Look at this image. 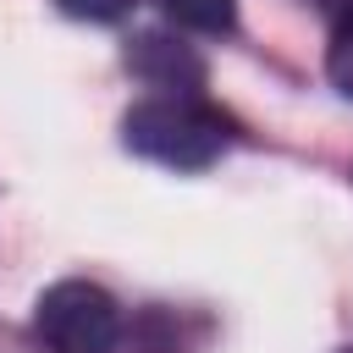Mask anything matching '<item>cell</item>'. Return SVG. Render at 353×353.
Listing matches in <instances>:
<instances>
[{
    "label": "cell",
    "mask_w": 353,
    "mask_h": 353,
    "mask_svg": "<svg viewBox=\"0 0 353 353\" xmlns=\"http://www.w3.org/2000/svg\"><path fill=\"white\" fill-rule=\"evenodd\" d=\"M176 28H193V33H232L237 28V6L232 0H154Z\"/></svg>",
    "instance_id": "obj_4"
},
{
    "label": "cell",
    "mask_w": 353,
    "mask_h": 353,
    "mask_svg": "<svg viewBox=\"0 0 353 353\" xmlns=\"http://www.w3.org/2000/svg\"><path fill=\"white\" fill-rule=\"evenodd\" d=\"M33 331L50 353H121V309L94 281H55L33 303Z\"/></svg>",
    "instance_id": "obj_2"
},
{
    "label": "cell",
    "mask_w": 353,
    "mask_h": 353,
    "mask_svg": "<svg viewBox=\"0 0 353 353\" xmlns=\"http://www.w3.org/2000/svg\"><path fill=\"white\" fill-rule=\"evenodd\" d=\"M127 66H132L138 77H149L154 88H176V94H193V88L204 83L199 55H193L188 44H176V39H160V33H143V39L127 50Z\"/></svg>",
    "instance_id": "obj_3"
},
{
    "label": "cell",
    "mask_w": 353,
    "mask_h": 353,
    "mask_svg": "<svg viewBox=\"0 0 353 353\" xmlns=\"http://www.w3.org/2000/svg\"><path fill=\"white\" fill-rule=\"evenodd\" d=\"M342 353H353V347H342Z\"/></svg>",
    "instance_id": "obj_7"
},
{
    "label": "cell",
    "mask_w": 353,
    "mask_h": 353,
    "mask_svg": "<svg viewBox=\"0 0 353 353\" xmlns=\"http://www.w3.org/2000/svg\"><path fill=\"white\" fill-rule=\"evenodd\" d=\"M66 17H83V22H116L132 0H55Z\"/></svg>",
    "instance_id": "obj_6"
},
{
    "label": "cell",
    "mask_w": 353,
    "mask_h": 353,
    "mask_svg": "<svg viewBox=\"0 0 353 353\" xmlns=\"http://www.w3.org/2000/svg\"><path fill=\"white\" fill-rule=\"evenodd\" d=\"M331 17H336V28H331L325 72H331V83L353 99V0H331Z\"/></svg>",
    "instance_id": "obj_5"
},
{
    "label": "cell",
    "mask_w": 353,
    "mask_h": 353,
    "mask_svg": "<svg viewBox=\"0 0 353 353\" xmlns=\"http://www.w3.org/2000/svg\"><path fill=\"white\" fill-rule=\"evenodd\" d=\"M121 143L165 171H204L226 149V121L204 110L193 94H160L138 99L121 116Z\"/></svg>",
    "instance_id": "obj_1"
}]
</instances>
